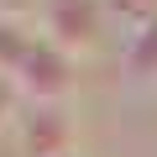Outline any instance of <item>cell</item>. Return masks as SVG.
<instances>
[{
  "mask_svg": "<svg viewBox=\"0 0 157 157\" xmlns=\"http://www.w3.org/2000/svg\"><path fill=\"white\" fill-rule=\"evenodd\" d=\"M21 68H26V73H21V84H26L32 94H42V100H47V94H63V89H68L63 58H58V52H47V47H32Z\"/></svg>",
  "mask_w": 157,
  "mask_h": 157,
  "instance_id": "1",
  "label": "cell"
},
{
  "mask_svg": "<svg viewBox=\"0 0 157 157\" xmlns=\"http://www.w3.org/2000/svg\"><path fill=\"white\" fill-rule=\"evenodd\" d=\"M63 6H68V0H58V6H52V26H63ZM73 26H78V37H84V42L94 37V16H89V11H78Z\"/></svg>",
  "mask_w": 157,
  "mask_h": 157,
  "instance_id": "2",
  "label": "cell"
}]
</instances>
